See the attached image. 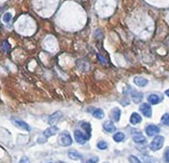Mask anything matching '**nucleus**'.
Wrapping results in <instances>:
<instances>
[{
	"label": "nucleus",
	"mask_w": 169,
	"mask_h": 163,
	"mask_svg": "<svg viewBox=\"0 0 169 163\" xmlns=\"http://www.w3.org/2000/svg\"><path fill=\"white\" fill-rule=\"evenodd\" d=\"M164 158H165V161H166L167 163H169V147H167L166 150H165Z\"/></svg>",
	"instance_id": "25"
},
{
	"label": "nucleus",
	"mask_w": 169,
	"mask_h": 163,
	"mask_svg": "<svg viewBox=\"0 0 169 163\" xmlns=\"http://www.w3.org/2000/svg\"><path fill=\"white\" fill-rule=\"evenodd\" d=\"M161 121L163 123L164 125H167L169 126V114H164L161 118Z\"/></svg>",
	"instance_id": "22"
},
{
	"label": "nucleus",
	"mask_w": 169,
	"mask_h": 163,
	"mask_svg": "<svg viewBox=\"0 0 169 163\" xmlns=\"http://www.w3.org/2000/svg\"><path fill=\"white\" fill-rule=\"evenodd\" d=\"M131 96H132V99L134 103H140L143 98V94L141 93L140 91H132L131 92Z\"/></svg>",
	"instance_id": "11"
},
{
	"label": "nucleus",
	"mask_w": 169,
	"mask_h": 163,
	"mask_svg": "<svg viewBox=\"0 0 169 163\" xmlns=\"http://www.w3.org/2000/svg\"><path fill=\"white\" fill-rule=\"evenodd\" d=\"M113 138L116 142H121V141H123L125 140V134L123 133H117V134H114Z\"/></svg>",
	"instance_id": "19"
},
{
	"label": "nucleus",
	"mask_w": 169,
	"mask_h": 163,
	"mask_svg": "<svg viewBox=\"0 0 169 163\" xmlns=\"http://www.w3.org/2000/svg\"><path fill=\"white\" fill-rule=\"evenodd\" d=\"M140 111L143 114V116L147 117V118H150V117H151V113H152L151 107H150L148 104H146V103L141 104L140 107Z\"/></svg>",
	"instance_id": "7"
},
{
	"label": "nucleus",
	"mask_w": 169,
	"mask_h": 163,
	"mask_svg": "<svg viewBox=\"0 0 169 163\" xmlns=\"http://www.w3.org/2000/svg\"><path fill=\"white\" fill-rule=\"evenodd\" d=\"M74 137H75V140L80 144H84L88 140V137L80 131H74Z\"/></svg>",
	"instance_id": "6"
},
{
	"label": "nucleus",
	"mask_w": 169,
	"mask_h": 163,
	"mask_svg": "<svg viewBox=\"0 0 169 163\" xmlns=\"http://www.w3.org/2000/svg\"><path fill=\"white\" fill-rule=\"evenodd\" d=\"M68 156L69 158L73 159V160H78V159H81L82 158V155L79 153L77 150H74V149H71L68 151Z\"/></svg>",
	"instance_id": "14"
},
{
	"label": "nucleus",
	"mask_w": 169,
	"mask_h": 163,
	"mask_svg": "<svg viewBox=\"0 0 169 163\" xmlns=\"http://www.w3.org/2000/svg\"><path fill=\"white\" fill-rule=\"evenodd\" d=\"M130 121H131V123L133 125H137V124H139V123L141 122V117L137 113H133V114H132V116H131Z\"/></svg>",
	"instance_id": "16"
},
{
	"label": "nucleus",
	"mask_w": 169,
	"mask_h": 163,
	"mask_svg": "<svg viewBox=\"0 0 169 163\" xmlns=\"http://www.w3.org/2000/svg\"><path fill=\"white\" fill-rule=\"evenodd\" d=\"M3 50H4L5 51H8L9 50H10V46H9V44L7 42L3 43Z\"/></svg>",
	"instance_id": "27"
},
{
	"label": "nucleus",
	"mask_w": 169,
	"mask_h": 163,
	"mask_svg": "<svg viewBox=\"0 0 169 163\" xmlns=\"http://www.w3.org/2000/svg\"><path fill=\"white\" fill-rule=\"evenodd\" d=\"M57 131H58L57 127H56V126H51V127L48 128L47 130L43 133V134H44L45 137H50L54 136L56 134H57Z\"/></svg>",
	"instance_id": "8"
},
{
	"label": "nucleus",
	"mask_w": 169,
	"mask_h": 163,
	"mask_svg": "<svg viewBox=\"0 0 169 163\" xmlns=\"http://www.w3.org/2000/svg\"><path fill=\"white\" fill-rule=\"evenodd\" d=\"M92 116L94 117V118H96V119H103L104 118V116H105V114H104V111L103 110H101L99 108H94L93 110H92Z\"/></svg>",
	"instance_id": "12"
},
{
	"label": "nucleus",
	"mask_w": 169,
	"mask_h": 163,
	"mask_svg": "<svg viewBox=\"0 0 169 163\" xmlns=\"http://www.w3.org/2000/svg\"><path fill=\"white\" fill-rule=\"evenodd\" d=\"M163 143H164V137L161 136H157L156 137H154V140L150 143V149L153 150V151L159 150L160 148H162Z\"/></svg>",
	"instance_id": "2"
},
{
	"label": "nucleus",
	"mask_w": 169,
	"mask_h": 163,
	"mask_svg": "<svg viewBox=\"0 0 169 163\" xmlns=\"http://www.w3.org/2000/svg\"><path fill=\"white\" fill-rule=\"evenodd\" d=\"M58 141L62 146H68L72 143V138L70 137V134L68 131H62L60 134V137H58Z\"/></svg>",
	"instance_id": "1"
},
{
	"label": "nucleus",
	"mask_w": 169,
	"mask_h": 163,
	"mask_svg": "<svg viewBox=\"0 0 169 163\" xmlns=\"http://www.w3.org/2000/svg\"><path fill=\"white\" fill-rule=\"evenodd\" d=\"M159 131H160L159 127H157V126H155V125H149V126H147L145 128V133L148 137L155 136V134H157Z\"/></svg>",
	"instance_id": "5"
},
{
	"label": "nucleus",
	"mask_w": 169,
	"mask_h": 163,
	"mask_svg": "<svg viewBox=\"0 0 169 163\" xmlns=\"http://www.w3.org/2000/svg\"><path fill=\"white\" fill-rule=\"evenodd\" d=\"M121 117V110L119 108H114L111 112V118L114 122H119Z\"/></svg>",
	"instance_id": "13"
},
{
	"label": "nucleus",
	"mask_w": 169,
	"mask_h": 163,
	"mask_svg": "<svg viewBox=\"0 0 169 163\" xmlns=\"http://www.w3.org/2000/svg\"><path fill=\"white\" fill-rule=\"evenodd\" d=\"M48 163H51V162H48Z\"/></svg>",
	"instance_id": "30"
},
{
	"label": "nucleus",
	"mask_w": 169,
	"mask_h": 163,
	"mask_svg": "<svg viewBox=\"0 0 169 163\" xmlns=\"http://www.w3.org/2000/svg\"><path fill=\"white\" fill-rule=\"evenodd\" d=\"M19 163H31V162H30L29 158L27 157V156H23V157L20 159Z\"/></svg>",
	"instance_id": "26"
},
{
	"label": "nucleus",
	"mask_w": 169,
	"mask_h": 163,
	"mask_svg": "<svg viewBox=\"0 0 169 163\" xmlns=\"http://www.w3.org/2000/svg\"><path fill=\"white\" fill-rule=\"evenodd\" d=\"M61 112H60V111H57V112H54V114H51V115L48 117V124H50L51 126H54L57 124V123L60 121V119L61 118Z\"/></svg>",
	"instance_id": "4"
},
{
	"label": "nucleus",
	"mask_w": 169,
	"mask_h": 163,
	"mask_svg": "<svg viewBox=\"0 0 169 163\" xmlns=\"http://www.w3.org/2000/svg\"><path fill=\"white\" fill-rule=\"evenodd\" d=\"M133 140L134 142H137V143H143L145 141V137H144L141 134H137L133 137Z\"/></svg>",
	"instance_id": "17"
},
{
	"label": "nucleus",
	"mask_w": 169,
	"mask_h": 163,
	"mask_svg": "<svg viewBox=\"0 0 169 163\" xmlns=\"http://www.w3.org/2000/svg\"><path fill=\"white\" fill-rule=\"evenodd\" d=\"M12 123H13L18 128H20V130H24L26 131H31V127L26 122H24L23 120H20L18 118H12Z\"/></svg>",
	"instance_id": "3"
},
{
	"label": "nucleus",
	"mask_w": 169,
	"mask_h": 163,
	"mask_svg": "<svg viewBox=\"0 0 169 163\" xmlns=\"http://www.w3.org/2000/svg\"><path fill=\"white\" fill-rule=\"evenodd\" d=\"M103 128H104V130H105L106 131H108V133H113V131H115V130H116L115 126H114L113 123L110 122V121L104 123Z\"/></svg>",
	"instance_id": "15"
},
{
	"label": "nucleus",
	"mask_w": 169,
	"mask_h": 163,
	"mask_svg": "<svg viewBox=\"0 0 169 163\" xmlns=\"http://www.w3.org/2000/svg\"><path fill=\"white\" fill-rule=\"evenodd\" d=\"M97 147L99 149H107L108 148V143L106 142V141L104 140H101L99 142L97 143Z\"/></svg>",
	"instance_id": "20"
},
{
	"label": "nucleus",
	"mask_w": 169,
	"mask_h": 163,
	"mask_svg": "<svg viewBox=\"0 0 169 163\" xmlns=\"http://www.w3.org/2000/svg\"><path fill=\"white\" fill-rule=\"evenodd\" d=\"M147 100H148V102L150 104H152V105H156V104H158L162 100V96L159 94H151L148 96Z\"/></svg>",
	"instance_id": "9"
},
{
	"label": "nucleus",
	"mask_w": 169,
	"mask_h": 163,
	"mask_svg": "<svg viewBox=\"0 0 169 163\" xmlns=\"http://www.w3.org/2000/svg\"><path fill=\"white\" fill-rule=\"evenodd\" d=\"M80 126H81L82 128H84L86 133H87L88 137H90L91 136V126H90V124H89V123H87V122H82L81 124H80Z\"/></svg>",
	"instance_id": "18"
},
{
	"label": "nucleus",
	"mask_w": 169,
	"mask_h": 163,
	"mask_svg": "<svg viewBox=\"0 0 169 163\" xmlns=\"http://www.w3.org/2000/svg\"><path fill=\"white\" fill-rule=\"evenodd\" d=\"M165 94H166L167 96L169 97V89H168V90H166V91H165Z\"/></svg>",
	"instance_id": "28"
},
{
	"label": "nucleus",
	"mask_w": 169,
	"mask_h": 163,
	"mask_svg": "<svg viewBox=\"0 0 169 163\" xmlns=\"http://www.w3.org/2000/svg\"><path fill=\"white\" fill-rule=\"evenodd\" d=\"M134 83L140 87H144L148 84V80L145 79L144 77H141V76H137V77L134 78Z\"/></svg>",
	"instance_id": "10"
},
{
	"label": "nucleus",
	"mask_w": 169,
	"mask_h": 163,
	"mask_svg": "<svg viewBox=\"0 0 169 163\" xmlns=\"http://www.w3.org/2000/svg\"><path fill=\"white\" fill-rule=\"evenodd\" d=\"M129 160H130V163H143L137 157H136V156H130V157H129Z\"/></svg>",
	"instance_id": "23"
},
{
	"label": "nucleus",
	"mask_w": 169,
	"mask_h": 163,
	"mask_svg": "<svg viewBox=\"0 0 169 163\" xmlns=\"http://www.w3.org/2000/svg\"><path fill=\"white\" fill-rule=\"evenodd\" d=\"M58 163H64V162H58Z\"/></svg>",
	"instance_id": "29"
},
{
	"label": "nucleus",
	"mask_w": 169,
	"mask_h": 163,
	"mask_svg": "<svg viewBox=\"0 0 169 163\" xmlns=\"http://www.w3.org/2000/svg\"><path fill=\"white\" fill-rule=\"evenodd\" d=\"M99 161V158L98 157H92V158H89L88 160H86L85 163H97Z\"/></svg>",
	"instance_id": "24"
},
{
	"label": "nucleus",
	"mask_w": 169,
	"mask_h": 163,
	"mask_svg": "<svg viewBox=\"0 0 169 163\" xmlns=\"http://www.w3.org/2000/svg\"><path fill=\"white\" fill-rule=\"evenodd\" d=\"M11 19H12L11 13H6V14H4V16H3V21H4V23H6V24L10 23Z\"/></svg>",
	"instance_id": "21"
}]
</instances>
